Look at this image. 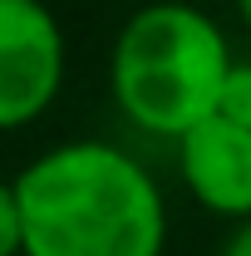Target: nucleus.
<instances>
[{
  "mask_svg": "<svg viewBox=\"0 0 251 256\" xmlns=\"http://www.w3.org/2000/svg\"><path fill=\"white\" fill-rule=\"evenodd\" d=\"M25 256H162L168 207L148 168L98 138H74L15 178Z\"/></svg>",
  "mask_w": 251,
  "mask_h": 256,
  "instance_id": "f257e3e1",
  "label": "nucleus"
},
{
  "mask_svg": "<svg viewBox=\"0 0 251 256\" xmlns=\"http://www.w3.org/2000/svg\"><path fill=\"white\" fill-rule=\"evenodd\" d=\"M232 64V44L212 15L182 0H158L124 20L108 84L133 128L178 143L217 114Z\"/></svg>",
  "mask_w": 251,
  "mask_h": 256,
  "instance_id": "f03ea898",
  "label": "nucleus"
},
{
  "mask_svg": "<svg viewBox=\"0 0 251 256\" xmlns=\"http://www.w3.org/2000/svg\"><path fill=\"white\" fill-rule=\"evenodd\" d=\"M64 89V30L44 0H0V133L34 124Z\"/></svg>",
  "mask_w": 251,
  "mask_h": 256,
  "instance_id": "7ed1b4c3",
  "label": "nucleus"
},
{
  "mask_svg": "<svg viewBox=\"0 0 251 256\" xmlns=\"http://www.w3.org/2000/svg\"><path fill=\"white\" fill-rule=\"evenodd\" d=\"M178 168L188 192L226 222L251 217V128L212 114L207 124L178 138Z\"/></svg>",
  "mask_w": 251,
  "mask_h": 256,
  "instance_id": "20e7f679",
  "label": "nucleus"
},
{
  "mask_svg": "<svg viewBox=\"0 0 251 256\" xmlns=\"http://www.w3.org/2000/svg\"><path fill=\"white\" fill-rule=\"evenodd\" d=\"M217 114L232 118V124H242V128H251V60L232 64V74H226V84H222Z\"/></svg>",
  "mask_w": 251,
  "mask_h": 256,
  "instance_id": "39448f33",
  "label": "nucleus"
},
{
  "mask_svg": "<svg viewBox=\"0 0 251 256\" xmlns=\"http://www.w3.org/2000/svg\"><path fill=\"white\" fill-rule=\"evenodd\" d=\"M0 256H25V217L15 182H0Z\"/></svg>",
  "mask_w": 251,
  "mask_h": 256,
  "instance_id": "423d86ee",
  "label": "nucleus"
},
{
  "mask_svg": "<svg viewBox=\"0 0 251 256\" xmlns=\"http://www.w3.org/2000/svg\"><path fill=\"white\" fill-rule=\"evenodd\" d=\"M222 256H251V217H246V222H236V232L226 236Z\"/></svg>",
  "mask_w": 251,
  "mask_h": 256,
  "instance_id": "0eeeda50",
  "label": "nucleus"
},
{
  "mask_svg": "<svg viewBox=\"0 0 251 256\" xmlns=\"http://www.w3.org/2000/svg\"><path fill=\"white\" fill-rule=\"evenodd\" d=\"M236 10H242V25L251 30V0H236Z\"/></svg>",
  "mask_w": 251,
  "mask_h": 256,
  "instance_id": "6e6552de",
  "label": "nucleus"
}]
</instances>
